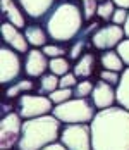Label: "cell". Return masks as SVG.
Masks as SVG:
<instances>
[{
    "label": "cell",
    "mask_w": 129,
    "mask_h": 150,
    "mask_svg": "<svg viewBox=\"0 0 129 150\" xmlns=\"http://www.w3.org/2000/svg\"><path fill=\"white\" fill-rule=\"evenodd\" d=\"M91 126L93 150H129V110L121 105L102 109Z\"/></svg>",
    "instance_id": "obj_1"
},
{
    "label": "cell",
    "mask_w": 129,
    "mask_h": 150,
    "mask_svg": "<svg viewBox=\"0 0 129 150\" xmlns=\"http://www.w3.org/2000/svg\"><path fill=\"white\" fill-rule=\"evenodd\" d=\"M45 30L52 42L67 43L72 42L85 26L83 9L74 0H62L43 17Z\"/></svg>",
    "instance_id": "obj_2"
},
{
    "label": "cell",
    "mask_w": 129,
    "mask_h": 150,
    "mask_svg": "<svg viewBox=\"0 0 129 150\" xmlns=\"http://www.w3.org/2000/svg\"><path fill=\"white\" fill-rule=\"evenodd\" d=\"M62 121L52 112L23 121L21 138L14 150H42L47 145L59 142L62 131Z\"/></svg>",
    "instance_id": "obj_3"
},
{
    "label": "cell",
    "mask_w": 129,
    "mask_h": 150,
    "mask_svg": "<svg viewBox=\"0 0 129 150\" xmlns=\"http://www.w3.org/2000/svg\"><path fill=\"white\" fill-rule=\"evenodd\" d=\"M97 112H98V109L95 107L91 97H85V98L72 97L71 100L54 105V110H52V114L64 124L91 122Z\"/></svg>",
    "instance_id": "obj_4"
},
{
    "label": "cell",
    "mask_w": 129,
    "mask_h": 150,
    "mask_svg": "<svg viewBox=\"0 0 129 150\" xmlns=\"http://www.w3.org/2000/svg\"><path fill=\"white\" fill-rule=\"evenodd\" d=\"M52 110H54V102L50 100L48 95L28 91V93H23L19 98H16V112L23 119L45 116V114H50Z\"/></svg>",
    "instance_id": "obj_5"
},
{
    "label": "cell",
    "mask_w": 129,
    "mask_h": 150,
    "mask_svg": "<svg viewBox=\"0 0 129 150\" xmlns=\"http://www.w3.org/2000/svg\"><path fill=\"white\" fill-rule=\"evenodd\" d=\"M67 150H93L91 147V126L90 122L64 124L60 138Z\"/></svg>",
    "instance_id": "obj_6"
},
{
    "label": "cell",
    "mask_w": 129,
    "mask_h": 150,
    "mask_svg": "<svg viewBox=\"0 0 129 150\" xmlns=\"http://www.w3.org/2000/svg\"><path fill=\"white\" fill-rule=\"evenodd\" d=\"M23 69L24 66H23L19 52L4 43L0 48V81L2 85L7 86V85L16 83L21 78Z\"/></svg>",
    "instance_id": "obj_7"
},
{
    "label": "cell",
    "mask_w": 129,
    "mask_h": 150,
    "mask_svg": "<svg viewBox=\"0 0 129 150\" xmlns=\"http://www.w3.org/2000/svg\"><path fill=\"white\" fill-rule=\"evenodd\" d=\"M23 117L17 112H11L2 117L0 122V149L2 150H14L23 129Z\"/></svg>",
    "instance_id": "obj_8"
},
{
    "label": "cell",
    "mask_w": 129,
    "mask_h": 150,
    "mask_svg": "<svg viewBox=\"0 0 129 150\" xmlns=\"http://www.w3.org/2000/svg\"><path fill=\"white\" fill-rule=\"evenodd\" d=\"M124 38H126V35H124V28L119 26V24L110 23V24L102 26L100 30L91 36V45L103 52V50L115 48V47L119 45Z\"/></svg>",
    "instance_id": "obj_9"
},
{
    "label": "cell",
    "mask_w": 129,
    "mask_h": 150,
    "mask_svg": "<svg viewBox=\"0 0 129 150\" xmlns=\"http://www.w3.org/2000/svg\"><path fill=\"white\" fill-rule=\"evenodd\" d=\"M48 64H50V57L43 52L42 48H35L31 47L28 52L24 54V74L28 78H40L48 71Z\"/></svg>",
    "instance_id": "obj_10"
},
{
    "label": "cell",
    "mask_w": 129,
    "mask_h": 150,
    "mask_svg": "<svg viewBox=\"0 0 129 150\" xmlns=\"http://www.w3.org/2000/svg\"><path fill=\"white\" fill-rule=\"evenodd\" d=\"M0 31H2L4 43L9 45V47H12V48L17 50L19 54H26L29 48H31L28 38H26V35H24V31L21 30V28H17V26H14L12 23L2 21Z\"/></svg>",
    "instance_id": "obj_11"
},
{
    "label": "cell",
    "mask_w": 129,
    "mask_h": 150,
    "mask_svg": "<svg viewBox=\"0 0 129 150\" xmlns=\"http://www.w3.org/2000/svg\"><path fill=\"white\" fill-rule=\"evenodd\" d=\"M91 100L95 107L102 110V109H107V107H112L117 104V93H115V86H112L110 83L103 81L98 78V81L95 83L93 91H91Z\"/></svg>",
    "instance_id": "obj_12"
},
{
    "label": "cell",
    "mask_w": 129,
    "mask_h": 150,
    "mask_svg": "<svg viewBox=\"0 0 129 150\" xmlns=\"http://www.w3.org/2000/svg\"><path fill=\"white\" fill-rule=\"evenodd\" d=\"M16 2L21 5L24 14L35 21L43 19L55 5V0H16Z\"/></svg>",
    "instance_id": "obj_13"
},
{
    "label": "cell",
    "mask_w": 129,
    "mask_h": 150,
    "mask_svg": "<svg viewBox=\"0 0 129 150\" xmlns=\"http://www.w3.org/2000/svg\"><path fill=\"white\" fill-rule=\"evenodd\" d=\"M0 7H2V21H9L21 30L28 26L24 17L26 14L16 0H0Z\"/></svg>",
    "instance_id": "obj_14"
},
{
    "label": "cell",
    "mask_w": 129,
    "mask_h": 150,
    "mask_svg": "<svg viewBox=\"0 0 129 150\" xmlns=\"http://www.w3.org/2000/svg\"><path fill=\"white\" fill-rule=\"evenodd\" d=\"M95 69H97V57L90 50H86L85 54L76 60V64L72 66V73L79 79H90L95 73Z\"/></svg>",
    "instance_id": "obj_15"
},
{
    "label": "cell",
    "mask_w": 129,
    "mask_h": 150,
    "mask_svg": "<svg viewBox=\"0 0 129 150\" xmlns=\"http://www.w3.org/2000/svg\"><path fill=\"white\" fill-rule=\"evenodd\" d=\"M24 35L28 38L29 45L35 47V48H43L50 40L45 26H40V24H28L24 28Z\"/></svg>",
    "instance_id": "obj_16"
},
{
    "label": "cell",
    "mask_w": 129,
    "mask_h": 150,
    "mask_svg": "<svg viewBox=\"0 0 129 150\" xmlns=\"http://www.w3.org/2000/svg\"><path fill=\"white\" fill-rule=\"evenodd\" d=\"M100 66L102 69H109V71H117V73H122L126 64L122 62L121 55L117 54V50L110 48V50H103L100 55Z\"/></svg>",
    "instance_id": "obj_17"
},
{
    "label": "cell",
    "mask_w": 129,
    "mask_h": 150,
    "mask_svg": "<svg viewBox=\"0 0 129 150\" xmlns=\"http://www.w3.org/2000/svg\"><path fill=\"white\" fill-rule=\"evenodd\" d=\"M115 93H117V105L129 110V66H126L124 71L121 73V81L115 86Z\"/></svg>",
    "instance_id": "obj_18"
},
{
    "label": "cell",
    "mask_w": 129,
    "mask_h": 150,
    "mask_svg": "<svg viewBox=\"0 0 129 150\" xmlns=\"http://www.w3.org/2000/svg\"><path fill=\"white\" fill-rule=\"evenodd\" d=\"M35 90V81L33 79H17L16 83L9 85L5 88V97L7 98H19L23 93H28V91Z\"/></svg>",
    "instance_id": "obj_19"
},
{
    "label": "cell",
    "mask_w": 129,
    "mask_h": 150,
    "mask_svg": "<svg viewBox=\"0 0 129 150\" xmlns=\"http://www.w3.org/2000/svg\"><path fill=\"white\" fill-rule=\"evenodd\" d=\"M60 83V76L54 74V73H45L43 76L38 78V93L42 95H50L52 91H55L59 88Z\"/></svg>",
    "instance_id": "obj_20"
},
{
    "label": "cell",
    "mask_w": 129,
    "mask_h": 150,
    "mask_svg": "<svg viewBox=\"0 0 129 150\" xmlns=\"http://www.w3.org/2000/svg\"><path fill=\"white\" fill-rule=\"evenodd\" d=\"M71 69H72L71 60L67 59L66 55H64V57H54V59H50L48 71H50V73H54V74L64 76V74H67Z\"/></svg>",
    "instance_id": "obj_21"
},
{
    "label": "cell",
    "mask_w": 129,
    "mask_h": 150,
    "mask_svg": "<svg viewBox=\"0 0 129 150\" xmlns=\"http://www.w3.org/2000/svg\"><path fill=\"white\" fill-rule=\"evenodd\" d=\"M115 9H117V5H115L112 0H103V2L98 4L97 17L102 19V21H112V16H114Z\"/></svg>",
    "instance_id": "obj_22"
},
{
    "label": "cell",
    "mask_w": 129,
    "mask_h": 150,
    "mask_svg": "<svg viewBox=\"0 0 129 150\" xmlns=\"http://www.w3.org/2000/svg\"><path fill=\"white\" fill-rule=\"evenodd\" d=\"M43 52L50 57V59H54V57H67V52L69 50H66V47L62 45V43H59V42H54V43H47V45L42 48Z\"/></svg>",
    "instance_id": "obj_23"
},
{
    "label": "cell",
    "mask_w": 129,
    "mask_h": 150,
    "mask_svg": "<svg viewBox=\"0 0 129 150\" xmlns=\"http://www.w3.org/2000/svg\"><path fill=\"white\" fill-rule=\"evenodd\" d=\"M95 83L91 79H81L72 90H74V97H79V98H85V97H91V91H93Z\"/></svg>",
    "instance_id": "obj_24"
},
{
    "label": "cell",
    "mask_w": 129,
    "mask_h": 150,
    "mask_svg": "<svg viewBox=\"0 0 129 150\" xmlns=\"http://www.w3.org/2000/svg\"><path fill=\"white\" fill-rule=\"evenodd\" d=\"M48 97L54 102V105H57V104L66 102V100H71L72 97H74V90L72 88H57L55 91H52Z\"/></svg>",
    "instance_id": "obj_25"
},
{
    "label": "cell",
    "mask_w": 129,
    "mask_h": 150,
    "mask_svg": "<svg viewBox=\"0 0 129 150\" xmlns=\"http://www.w3.org/2000/svg\"><path fill=\"white\" fill-rule=\"evenodd\" d=\"M98 0H81V9H83V16L85 21H91L97 16V9H98Z\"/></svg>",
    "instance_id": "obj_26"
},
{
    "label": "cell",
    "mask_w": 129,
    "mask_h": 150,
    "mask_svg": "<svg viewBox=\"0 0 129 150\" xmlns=\"http://www.w3.org/2000/svg\"><path fill=\"white\" fill-rule=\"evenodd\" d=\"M100 79L110 83L112 86H117L119 81H121V73H117V71H109V69H102L100 71Z\"/></svg>",
    "instance_id": "obj_27"
},
{
    "label": "cell",
    "mask_w": 129,
    "mask_h": 150,
    "mask_svg": "<svg viewBox=\"0 0 129 150\" xmlns=\"http://www.w3.org/2000/svg\"><path fill=\"white\" fill-rule=\"evenodd\" d=\"M79 83V78L74 74V73H67V74L60 76V83H59V88H74L76 85Z\"/></svg>",
    "instance_id": "obj_28"
},
{
    "label": "cell",
    "mask_w": 129,
    "mask_h": 150,
    "mask_svg": "<svg viewBox=\"0 0 129 150\" xmlns=\"http://www.w3.org/2000/svg\"><path fill=\"white\" fill-rule=\"evenodd\" d=\"M115 50H117V54L121 55L122 62H124L126 66H129V38H124L119 45L115 47Z\"/></svg>",
    "instance_id": "obj_29"
},
{
    "label": "cell",
    "mask_w": 129,
    "mask_h": 150,
    "mask_svg": "<svg viewBox=\"0 0 129 150\" xmlns=\"http://www.w3.org/2000/svg\"><path fill=\"white\" fill-rule=\"evenodd\" d=\"M128 12H129V9H124V7H117V9H115V12H114V16H112V21H110V23L122 26V24L126 23V19H128Z\"/></svg>",
    "instance_id": "obj_30"
},
{
    "label": "cell",
    "mask_w": 129,
    "mask_h": 150,
    "mask_svg": "<svg viewBox=\"0 0 129 150\" xmlns=\"http://www.w3.org/2000/svg\"><path fill=\"white\" fill-rule=\"evenodd\" d=\"M11 100H12V98H7V97H5V98L2 100V117L16 110V104H12Z\"/></svg>",
    "instance_id": "obj_31"
},
{
    "label": "cell",
    "mask_w": 129,
    "mask_h": 150,
    "mask_svg": "<svg viewBox=\"0 0 129 150\" xmlns=\"http://www.w3.org/2000/svg\"><path fill=\"white\" fill-rule=\"evenodd\" d=\"M42 150H67V149H66V145L59 140V142H54V143L47 145V147H45V149H42Z\"/></svg>",
    "instance_id": "obj_32"
},
{
    "label": "cell",
    "mask_w": 129,
    "mask_h": 150,
    "mask_svg": "<svg viewBox=\"0 0 129 150\" xmlns=\"http://www.w3.org/2000/svg\"><path fill=\"white\" fill-rule=\"evenodd\" d=\"M117 7H124V9H129V0H112Z\"/></svg>",
    "instance_id": "obj_33"
},
{
    "label": "cell",
    "mask_w": 129,
    "mask_h": 150,
    "mask_svg": "<svg viewBox=\"0 0 129 150\" xmlns=\"http://www.w3.org/2000/svg\"><path fill=\"white\" fill-rule=\"evenodd\" d=\"M122 28H124V35H126V38H129V12H128V19H126V23L122 24Z\"/></svg>",
    "instance_id": "obj_34"
},
{
    "label": "cell",
    "mask_w": 129,
    "mask_h": 150,
    "mask_svg": "<svg viewBox=\"0 0 129 150\" xmlns=\"http://www.w3.org/2000/svg\"><path fill=\"white\" fill-rule=\"evenodd\" d=\"M98 2H103V0H98Z\"/></svg>",
    "instance_id": "obj_35"
},
{
    "label": "cell",
    "mask_w": 129,
    "mask_h": 150,
    "mask_svg": "<svg viewBox=\"0 0 129 150\" xmlns=\"http://www.w3.org/2000/svg\"><path fill=\"white\" fill-rule=\"evenodd\" d=\"M74 2H76V0H74Z\"/></svg>",
    "instance_id": "obj_36"
}]
</instances>
